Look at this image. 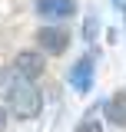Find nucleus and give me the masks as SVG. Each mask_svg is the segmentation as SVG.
Returning <instances> with one entry per match:
<instances>
[{
	"label": "nucleus",
	"instance_id": "1",
	"mask_svg": "<svg viewBox=\"0 0 126 132\" xmlns=\"http://www.w3.org/2000/svg\"><path fill=\"white\" fill-rule=\"evenodd\" d=\"M3 96H7V102H10V112L17 116V119H37L40 116V109H43V99H40V93L30 86V79H10V86L3 89Z\"/></svg>",
	"mask_w": 126,
	"mask_h": 132
},
{
	"label": "nucleus",
	"instance_id": "2",
	"mask_svg": "<svg viewBox=\"0 0 126 132\" xmlns=\"http://www.w3.org/2000/svg\"><path fill=\"white\" fill-rule=\"evenodd\" d=\"M10 69H13L20 79H30L33 82L40 73H43V56H40L37 50H20V53L13 56V66H10Z\"/></svg>",
	"mask_w": 126,
	"mask_h": 132
},
{
	"label": "nucleus",
	"instance_id": "3",
	"mask_svg": "<svg viewBox=\"0 0 126 132\" xmlns=\"http://www.w3.org/2000/svg\"><path fill=\"white\" fill-rule=\"evenodd\" d=\"M37 46L43 53H50V56H60L70 46V33L60 30V27H43V30H37Z\"/></svg>",
	"mask_w": 126,
	"mask_h": 132
},
{
	"label": "nucleus",
	"instance_id": "4",
	"mask_svg": "<svg viewBox=\"0 0 126 132\" xmlns=\"http://www.w3.org/2000/svg\"><path fill=\"white\" fill-rule=\"evenodd\" d=\"M37 13L47 20H66L76 13V3L73 0H37Z\"/></svg>",
	"mask_w": 126,
	"mask_h": 132
},
{
	"label": "nucleus",
	"instance_id": "5",
	"mask_svg": "<svg viewBox=\"0 0 126 132\" xmlns=\"http://www.w3.org/2000/svg\"><path fill=\"white\" fill-rule=\"evenodd\" d=\"M70 82L76 86L80 93H90V86H93V60H90V56H83V60L70 69Z\"/></svg>",
	"mask_w": 126,
	"mask_h": 132
},
{
	"label": "nucleus",
	"instance_id": "6",
	"mask_svg": "<svg viewBox=\"0 0 126 132\" xmlns=\"http://www.w3.org/2000/svg\"><path fill=\"white\" fill-rule=\"evenodd\" d=\"M106 119L113 126H126V93H116L106 102Z\"/></svg>",
	"mask_w": 126,
	"mask_h": 132
},
{
	"label": "nucleus",
	"instance_id": "7",
	"mask_svg": "<svg viewBox=\"0 0 126 132\" xmlns=\"http://www.w3.org/2000/svg\"><path fill=\"white\" fill-rule=\"evenodd\" d=\"M73 132H103V126H100L96 119H83V122H80Z\"/></svg>",
	"mask_w": 126,
	"mask_h": 132
},
{
	"label": "nucleus",
	"instance_id": "8",
	"mask_svg": "<svg viewBox=\"0 0 126 132\" xmlns=\"http://www.w3.org/2000/svg\"><path fill=\"white\" fill-rule=\"evenodd\" d=\"M7 86H10V69H0V96H3Z\"/></svg>",
	"mask_w": 126,
	"mask_h": 132
},
{
	"label": "nucleus",
	"instance_id": "9",
	"mask_svg": "<svg viewBox=\"0 0 126 132\" xmlns=\"http://www.w3.org/2000/svg\"><path fill=\"white\" fill-rule=\"evenodd\" d=\"M96 27H100L96 20H86V27H83V33H86V36H93V33H96Z\"/></svg>",
	"mask_w": 126,
	"mask_h": 132
},
{
	"label": "nucleus",
	"instance_id": "10",
	"mask_svg": "<svg viewBox=\"0 0 126 132\" xmlns=\"http://www.w3.org/2000/svg\"><path fill=\"white\" fill-rule=\"evenodd\" d=\"M7 119H10V112H7V109H3V106H0V132L7 129Z\"/></svg>",
	"mask_w": 126,
	"mask_h": 132
}]
</instances>
